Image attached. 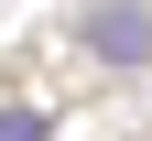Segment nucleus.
Masks as SVG:
<instances>
[{
  "label": "nucleus",
  "instance_id": "f257e3e1",
  "mask_svg": "<svg viewBox=\"0 0 152 141\" xmlns=\"http://www.w3.org/2000/svg\"><path fill=\"white\" fill-rule=\"evenodd\" d=\"M76 44L98 54V65H152V11L141 0H87L76 11Z\"/></svg>",
  "mask_w": 152,
  "mask_h": 141
},
{
  "label": "nucleus",
  "instance_id": "f03ea898",
  "mask_svg": "<svg viewBox=\"0 0 152 141\" xmlns=\"http://www.w3.org/2000/svg\"><path fill=\"white\" fill-rule=\"evenodd\" d=\"M0 141H54V119L44 109H0Z\"/></svg>",
  "mask_w": 152,
  "mask_h": 141
}]
</instances>
